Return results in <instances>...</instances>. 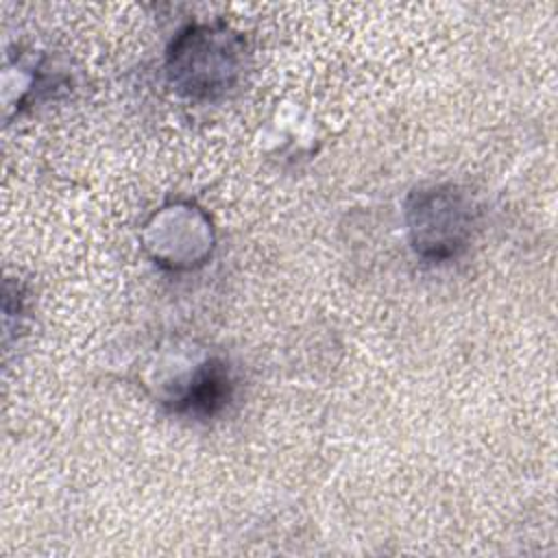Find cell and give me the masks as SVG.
Returning a JSON list of instances; mask_svg holds the SVG:
<instances>
[{
	"label": "cell",
	"mask_w": 558,
	"mask_h": 558,
	"mask_svg": "<svg viewBox=\"0 0 558 558\" xmlns=\"http://www.w3.org/2000/svg\"><path fill=\"white\" fill-rule=\"evenodd\" d=\"M229 395L231 379L225 364L209 360L196 371L185 390L174 399V410L194 416H211L227 403Z\"/></svg>",
	"instance_id": "3"
},
{
	"label": "cell",
	"mask_w": 558,
	"mask_h": 558,
	"mask_svg": "<svg viewBox=\"0 0 558 558\" xmlns=\"http://www.w3.org/2000/svg\"><path fill=\"white\" fill-rule=\"evenodd\" d=\"M242 39L227 26H187L168 52L170 81L190 98L220 96L242 72Z\"/></svg>",
	"instance_id": "1"
},
{
	"label": "cell",
	"mask_w": 558,
	"mask_h": 558,
	"mask_svg": "<svg viewBox=\"0 0 558 558\" xmlns=\"http://www.w3.org/2000/svg\"><path fill=\"white\" fill-rule=\"evenodd\" d=\"M412 246L429 259L456 255L471 233V205L456 187H429L408 203Z\"/></svg>",
	"instance_id": "2"
}]
</instances>
